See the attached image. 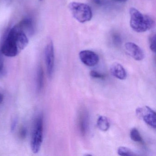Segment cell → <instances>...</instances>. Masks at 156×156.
Segmentation results:
<instances>
[{"instance_id":"9","label":"cell","mask_w":156,"mask_h":156,"mask_svg":"<svg viewBox=\"0 0 156 156\" xmlns=\"http://www.w3.org/2000/svg\"><path fill=\"white\" fill-rule=\"evenodd\" d=\"M89 117L88 113L85 110H82L78 118V126L80 132L83 136L87 134L89 129Z\"/></svg>"},{"instance_id":"18","label":"cell","mask_w":156,"mask_h":156,"mask_svg":"<svg viewBox=\"0 0 156 156\" xmlns=\"http://www.w3.org/2000/svg\"><path fill=\"white\" fill-rule=\"evenodd\" d=\"M2 54V53H0V75L3 73L4 69V60Z\"/></svg>"},{"instance_id":"19","label":"cell","mask_w":156,"mask_h":156,"mask_svg":"<svg viewBox=\"0 0 156 156\" xmlns=\"http://www.w3.org/2000/svg\"><path fill=\"white\" fill-rule=\"evenodd\" d=\"M17 122H18V120H17V119H15L12 121V123L11 124V131H13L15 130L16 126H17Z\"/></svg>"},{"instance_id":"4","label":"cell","mask_w":156,"mask_h":156,"mask_svg":"<svg viewBox=\"0 0 156 156\" xmlns=\"http://www.w3.org/2000/svg\"><path fill=\"white\" fill-rule=\"evenodd\" d=\"M43 118L40 115L35 119L31 140V148L34 153L41 150L43 140Z\"/></svg>"},{"instance_id":"11","label":"cell","mask_w":156,"mask_h":156,"mask_svg":"<svg viewBox=\"0 0 156 156\" xmlns=\"http://www.w3.org/2000/svg\"><path fill=\"white\" fill-rule=\"evenodd\" d=\"M98 127L100 130L106 131L110 127V122L106 117L100 116L98 117L97 122Z\"/></svg>"},{"instance_id":"1","label":"cell","mask_w":156,"mask_h":156,"mask_svg":"<svg viewBox=\"0 0 156 156\" xmlns=\"http://www.w3.org/2000/svg\"><path fill=\"white\" fill-rule=\"evenodd\" d=\"M32 22L25 19L13 26L2 43L1 52L7 57H15L29 44V36L33 33Z\"/></svg>"},{"instance_id":"20","label":"cell","mask_w":156,"mask_h":156,"mask_svg":"<svg viewBox=\"0 0 156 156\" xmlns=\"http://www.w3.org/2000/svg\"><path fill=\"white\" fill-rule=\"evenodd\" d=\"M3 98H4V97H3V95L0 93V104L2 103L3 100Z\"/></svg>"},{"instance_id":"7","label":"cell","mask_w":156,"mask_h":156,"mask_svg":"<svg viewBox=\"0 0 156 156\" xmlns=\"http://www.w3.org/2000/svg\"><path fill=\"white\" fill-rule=\"evenodd\" d=\"M79 55L81 62L87 66H95L99 62L98 55L94 52L90 50L81 51Z\"/></svg>"},{"instance_id":"10","label":"cell","mask_w":156,"mask_h":156,"mask_svg":"<svg viewBox=\"0 0 156 156\" xmlns=\"http://www.w3.org/2000/svg\"><path fill=\"white\" fill-rule=\"evenodd\" d=\"M110 72L113 76L118 79L125 80L126 78V73L125 68L118 63H115L111 65Z\"/></svg>"},{"instance_id":"15","label":"cell","mask_w":156,"mask_h":156,"mask_svg":"<svg viewBox=\"0 0 156 156\" xmlns=\"http://www.w3.org/2000/svg\"><path fill=\"white\" fill-rule=\"evenodd\" d=\"M150 48L153 52H156V35L155 34L151 35L149 39Z\"/></svg>"},{"instance_id":"5","label":"cell","mask_w":156,"mask_h":156,"mask_svg":"<svg viewBox=\"0 0 156 156\" xmlns=\"http://www.w3.org/2000/svg\"><path fill=\"white\" fill-rule=\"evenodd\" d=\"M44 57L47 75L49 78H51L53 74L55 66L54 47L51 40L48 41L45 46Z\"/></svg>"},{"instance_id":"16","label":"cell","mask_w":156,"mask_h":156,"mask_svg":"<svg viewBox=\"0 0 156 156\" xmlns=\"http://www.w3.org/2000/svg\"><path fill=\"white\" fill-rule=\"evenodd\" d=\"M90 75L93 78L97 79H104L105 78L106 75L95 71H91L90 72Z\"/></svg>"},{"instance_id":"3","label":"cell","mask_w":156,"mask_h":156,"mask_svg":"<svg viewBox=\"0 0 156 156\" xmlns=\"http://www.w3.org/2000/svg\"><path fill=\"white\" fill-rule=\"evenodd\" d=\"M73 17L79 22L84 23L91 20L93 12L90 6L82 2H72L69 5Z\"/></svg>"},{"instance_id":"14","label":"cell","mask_w":156,"mask_h":156,"mask_svg":"<svg viewBox=\"0 0 156 156\" xmlns=\"http://www.w3.org/2000/svg\"><path fill=\"white\" fill-rule=\"evenodd\" d=\"M117 152L119 156H134L137 155L131 149L125 147H119L117 150Z\"/></svg>"},{"instance_id":"6","label":"cell","mask_w":156,"mask_h":156,"mask_svg":"<svg viewBox=\"0 0 156 156\" xmlns=\"http://www.w3.org/2000/svg\"><path fill=\"white\" fill-rule=\"evenodd\" d=\"M136 113L144 122L152 128H156V115L155 111L148 106L138 108Z\"/></svg>"},{"instance_id":"2","label":"cell","mask_w":156,"mask_h":156,"mask_svg":"<svg viewBox=\"0 0 156 156\" xmlns=\"http://www.w3.org/2000/svg\"><path fill=\"white\" fill-rule=\"evenodd\" d=\"M129 12L130 26L136 32H145L154 26L155 22L151 16L144 15L136 8H130Z\"/></svg>"},{"instance_id":"21","label":"cell","mask_w":156,"mask_h":156,"mask_svg":"<svg viewBox=\"0 0 156 156\" xmlns=\"http://www.w3.org/2000/svg\"><path fill=\"white\" fill-rule=\"evenodd\" d=\"M117 1L119 2H126L127 0H116Z\"/></svg>"},{"instance_id":"17","label":"cell","mask_w":156,"mask_h":156,"mask_svg":"<svg viewBox=\"0 0 156 156\" xmlns=\"http://www.w3.org/2000/svg\"><path fill=\"white\" fill-rule=\"evenodd\" d=\"M27 130L25 127H22L20 130L19 132V135H20V137L22 139H24L26 138L27 136Z\"/></svg>"},{"instance_id":"12","label":"cell","mask_w":156,"mask_h":156,"mask_svg":"<svg viewBox=\"0 0 156 156\" xmlns=\"http://www.w3.org/2000/svg\"><path fill=\"white\" fill-rule=\"evenodd\" d=\"M37 79V91L40 93L43 87L44 82V73L43 69L41 66H40L38 69Z\"/></svg>"},{"instance_id":"8","label":"cell","mask_w":156,"mask_h":156,"mask_svg":"<svg viewBox=\"0 0 156 156\" xmlns=\"http://www.w3.org/2000/svg\"><path fill=\"white\" fill-rule=\"evenodd\" d=\"M125 48L128 54L136 61H141L144 59V54L143 51L136 44L130 42L126 43Z\"/></svg>"},{"instance_id":"22","label":"cell","mask_w":156,"mask_h":156,"mask_svg":"<svg viewBox=\"0 0 156 156\" xmlns=\"http://www.w3.org/2000/svg\"><path fill=\"white\" fill-rule=\"evenodd\" d=\"M40 1H42V0H40Z\"/></svg>"},{"instance_id":"13","label":"cell","mask_w":156,"mask_h":156,"mask_svg":"<svg viewBox=\"0 0 156 156\" xmlns=\"http://www.w3.org/2000/svg\"><path fill=\"white\" fill-rule=\"evenodd\" d=\"M130 137L132 140L135 142H138L141 144L144 143L143 139L140 136L139 131L136 128L132 129L130 131Z\"/></svg>"}]
</instances>
